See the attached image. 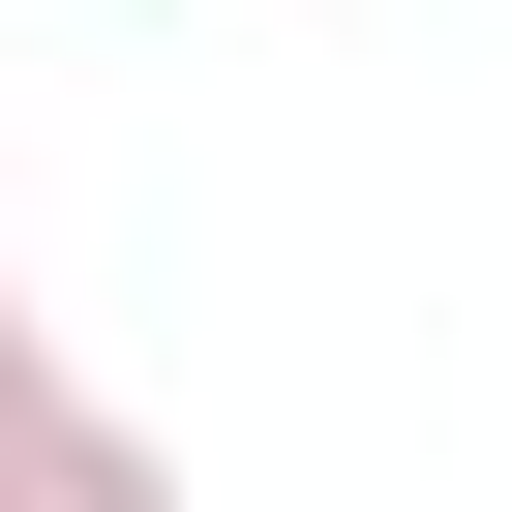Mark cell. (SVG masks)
I'll use <instances>...</instances> for the list:
<instances>
[{"label":"cell","instance_id":"6da1fadb","mask_svg":"<svg viewBox=\"0 0 512 512\" xmlns=\"http://www.w3.org/2000/svg\"><path fill=\"white\" fill-rule=\"evenodd\" d=\"M0 512H181V422H121L31 272H0Z\"/></svg>","mask_w":512,"mask_h":512}]
</instances>
